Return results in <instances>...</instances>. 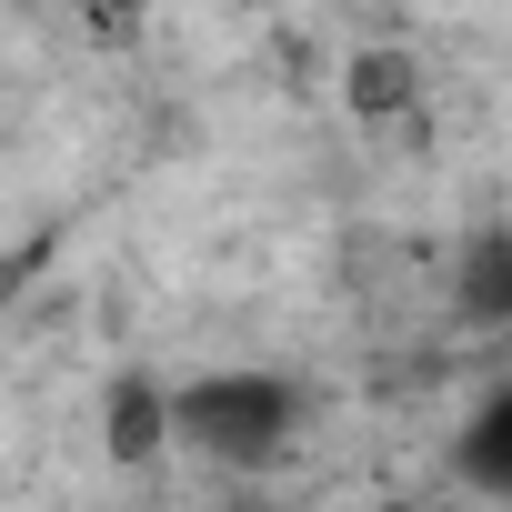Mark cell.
Segmentation results:
<instances>
[{
    "instance_id": "4",
    "label": "cell",
    "mask_w": 512,
    "mask_h": 512,
    "mask_svg": "<svg viewBox=\"0 0 512 512\" xmlns=\"http://www.w3.org/2000/svg\"><path fill=\"white\" fill-rule=\"evenodd\" d=\"M342 101H352V121H362V131H382V121H412L422 81H412V61H402V51H352Z\"/></svg>"
},
{
    "instance_id": "3",
    "label": "cell",
    "mask_w": 512,
    "mask_h": 512,
    "mask_svg": "<svg viewBox=\"0 0 512 512\" xmlns=\"http://www.w3.org/2000/svg\"><path fill=\"white\" fill-rule=\"evenodd\" d=\"M101 442H111V462H131V472H141V462H161V452H171V392H161V382H141V372H131V382H111Z\"/></svg>"
},
{
    "instance_id": "1",
    "label": "cell",
    "mask_w": 512,
    "mask_h": 512,
    "mask_svg": "<svg viewBox=\"0 0 512 512\" xmlns=\"http://www.w3.org/2000/svg\"><path fill=\"white\" fill-rule=\"evenodd\" d=\"M302 432V392L272 382V372H211L191 392H171V442L211 452V462H272L282 442Z\"/></svg>"
},
{
    "instance_id": "2",
    "label": "cell",
    "mask_w": 512,
    "mask_h": 512,
    "mask_svg": "<svg viewBox=\"0 0 512 512\" xmlns=\"http://www.w3.org/2000/svg\"><path fill=\"white\" fill-rule=\"evenodd\" d=\"M452 472H462L482 502H512V382L472 402V422H462V442H452Z\"/></svg>"
}]
</instances>
